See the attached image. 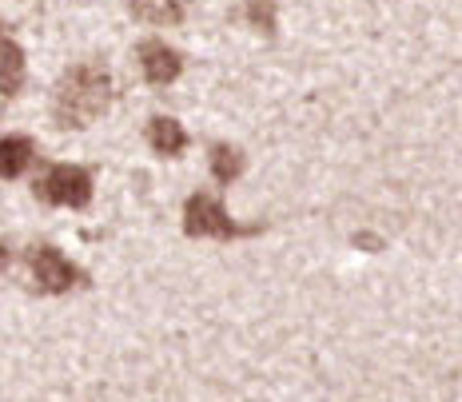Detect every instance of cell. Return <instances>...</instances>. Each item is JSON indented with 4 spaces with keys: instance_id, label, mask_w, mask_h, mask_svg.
Returning <instances> with one entry per match:
<instances>
[{
    "instance_id": "6da1fadb",
    "label": "cell",
    "mask_w": 462,
    "mask_h": 402,
    "mask_svg": "<svg viewBox=\"0 0 462 402\" xmlns=\"http://www.w3.org/2000/svg\"><path fill=\"white\" fill-rule=\"evenodd\" d=\"M108 100H112V76L100 64H76L56 84L52 120L60 128H88L92 120L104 116Z\"/></svg>"
},
{
    "instance_id": "7a4b0ae2",
    "label": "cell",
    "mask_w": 462,
    "mask_h": 402,
    "mask_svg": "<svg viewBox=\"0 0 462 402\" xmlns=\"http://www.w3.org/2000/svg\"><path fill=\"white\" fill-rule=\"evenodd\" d=\"M36 196H41L44 204H56V207H88V199H92V176L84 168L56 164L41 179V184H36Z\"/></svg>"
},
{
    "instance_id": "3957f363",
    "label": "cell",
    "mask_w": 462,
    "mask_h": 402,
    "mask_svg": "<svg viewBox=\"0 0 462 402\" xmlns=\"http://www.w3.org/2000/svg\"><path fill=\"white\" fill-rule=\"evenodd\" d=\"M184 232L188 235H216V239H231V235H244L236 224L227 219L224 204L216 196H191L188 207H184Z\"/></svg>"
},
{
    "instance_id": "277c9868",
    "label": "cell",
    "mask_w": 462,
    "mask_h": 402,
    "mask_svg": "<svg viewBox=\"0 0 462 402\" xmlns=\"http://www.w3.org/2000/svg\"><path fill=\"white\" fill-rule=\"evenodd\" d=\"M32 275H36V287L48 291V295L72 291V287L80 283V271H76L56 247H36L32 251Z\"/></svg>"
},
{
    "instance_id": "5b68a950",
    "label": "cell",
    "mask_w": 462,
    "mask_h": 402,
    "mask_svg": "<svg viewBox=\"0 0 462 402\" xmlns=\"http://www.w3.org/2000/svg\"><path fill=\"white\" fill-rule=\"evenodd\" d=\"M140 69L143 76H148V84H156V88H163V84H171L180 76V52H171L163 41H143L140 44Z\"/></svg>"
},
{
    "instance_id": "8992f818",
    "label": "cell",
    "mask_w": 462,
    "mask_h": 402,
    "mask_svg": "<svg viewBox=\"0 0 462 402\" xmlns=\"http://www.w3.org/2000/svg\"><path fill=\"white\" fill-rule=\"evenodd\" d=\"M21 84H24V52H21V44L0 32V92L16 96Z\"/></svg>"
},
{
    "instance_id": "52a82bcc",
    "label": "cell",
    "mask_w": 462,
    "mask_h": 402,
    "mask_svg": "<svg viewBox=\"0 0 462 402\" xmlns=\"http://www.w3.org/2000/svg\"><path fill=\"white\" fill-rule=\"evenodd\" d=\"M148 143H152V151H160V156H180V151L188 148V132L171 116H156L148 123Z\"/></svg>"
},
{
    "instance_id": "ba28073f",
    "label": "cell",
    "mask_w": 462,
    "mask_h": 402,
    "mask_svg": "<svg viewBox=\"0 0 462 402\" xmlns=\"http://www.w3.org/2000/svg\"><path fill=\"white\" fill-rule=\"evenodd\" d=\"M128 8L143 24H180L184 21V0H128Z\"/></svg>"
},
{
    "instance_id": "9c48e42d",
    "label": "cell",
    "mask_w": 462,
    "mask_h": 402,
    "mask_svg": "<svg viewBox=\"0 0 462 402\" xmlns=\"http://www.w3.org/2000/svg\"><path fill=\"white\" fill-rule=\"evenodd\" d=\"M28 164H32V140L28 136L0 140V179H16Z\"/></svg>"
},
{
    "instance_id": "30bf717a",
    "label": "cell",
    "mask_w": 462,
    "mask_h": 402,
    "mask_svg": "<svg viewBox=\"0 0 462 402\" xmlns=\"http://www.w3.org/2000/svg\"><path fill=\"white\" fill-rule=\"evenodd\" d=\"M211 171H216L219 184H231V179L244 171V151L227 148V143H216V148H211Z\"/></svg>"
},
{
    "instance_id": "8fae6325",
    "label": "cell",
    "mask_w": 462,
    "mask_h": 402,
    "mask_svg": "<svg viewBox=\"0 0 462 402\" xmlns=\"http://www.w3.org/2000/svg\"><path fill=\"white\" fill-rule=\"evenodd\" d=\"M247 21H252L259 32L272 36L275 32V0H252V5H247Z\"/></svg>"
},
{
    "instance_id": "7c38bea8",
    "label": "cell",
    "mask_w": 462,
    "mask_h": 402,
    "mask_svg": "<svg viewBox=\"0 0 462 402\" xmlns=\"http://www.w3.org/2000/svg\"><path fill=\"white\" fill-rule=\"evenodd\" d=\"M8 263V251H5V247H0V267H5Z\"/></svg>"
}]
</instances>
